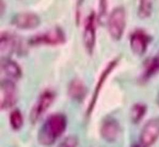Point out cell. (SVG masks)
Listing matches in <instances>:
<instances>
[{
	"label": "cell",
	"mask_w": 159,
	"mask_h": 147,
	"mask_svg": "<svg viewBox=\"0 0 159 147\" xmlns=\"http://www.w3.org/2000/svg\"><path fill=\"white\" fill-rule=\"evenodd\" d=\"M67 127L66 117L62 113H55L44 122L38 134L39 144L44 146L53 145L64 134Z\"/></svg>",
	"instance_id": "cell-1"
},
{
	"label": "cell",
	"mask_w": 159,
	"mask_h": 147,
	"mask_svg": "<svg viewBox=\"0 0 159 147\" xmlns=\"http://www.w3.org/2000/svg\"><path fill=\"white\" fill-rule=\"evenodd\" d=\"M125 11L124 7H118L111 13L108 21V28L111 37L119 41L123 36L125 28Z\"/></svg>",
	"instance_id": "cell-2"
},
{
	"label": "cell",
	"mask_w": 159,
	"mask_h": 147,
	"mask_svg": "<svg viewBox=\"0 0 159 147\" xmlns=\"http://www.w3.org/2000/svg\"><path fill=\"white\" fill-rule=\"evenodd\" d=\"M66 37L64 31L58 27L54 28L43 33L36 35L30 40L31 45H58L64 44Z\"/></svg>",
	"instance_id": "cell-3"
},
{
	"label": "cell",
	"mask_w": 159,
	"mask_h": 147,
	"mask_svg": "<svg viewBox=\"0 0 159 147\" xmlns=\"http://www.w3.org/2000/svg\"><path fill=\"white\" fill-rule=\"evenodd\" d=\"M55 98V93L52 90H47L41 93L30 112V120L32 124H35L39 120L52 104Z\"/></svg>",
	"instance_id": "cell-4"
},
{
	"label": "cell",
	"mask_w": 159,
	"mask_h": 147,
	"mask_svg": "<svg viewBox=\"0 0 159 147\" xmlns=\"http://www.w3.org/2000/svg\"><path fill=\"white\" fill-rule=\"evenodd\" d=\"M0 107L1 110H7L17 103L18 99L17 89L14 82L3 79L0 84Z\"/></svg>",
	"instance_id": "cell-5"
},
{
	"label": "cell",
	"mask_w": 159,
	"mask_h": 147,
	"mask_svg": "<svg viewBox=\"0 0 159 147\" xmlns=\"http://www.w3.org/2000/svg\"><path fill=\"white\" fill-rule=\"evenodd\" d=\"M1 53L9 55L21 53L23 50V42L20 37L15 33L4 31L0 37Z\"/></svg>",
	"instance_id": "cell-6"
},
{
	"label": "cell",
	"mask_w": 159,
	"mask_h": 147,
	"mask_svg": "<svg viewBox=\"0 0 159 147\" xmlns=\"http://www.w3.org/2000/svg\"><path fill=\"white\" fill-rule=\"evenodd\" d=\"M11 23L17 28L30 30L38 27L40 23V19L34 13L24 12L15 15L12 19Z\"/></svg>",
	"instance_id": "cell-7"
},
{
	"label": "cell",
	"mask_w": 159,
	"mask_h": 147,
	"mask_svg": "<svg viewBox=\"0 0 159 147\" xmlns=\"http://www.w3.org/2000/svg\"><path fill=\"white\" fill-rule=\"evenodd\" d=\"M159 137V120L155 118L149 120L144 126L140 134L139 141L144 147L154 144Z\"/></svg>",
	"instance_id": "cell-8"
},
{
	"label": "cell",
	"mask_w": 159,
	"mask_h": 147,
	"mask_svg": "<svg viewBox=\"0 0 159 147\" xmlns=\"http://www.w3.org/2000/svg\"><path fill=\"white\" fill-rule=\"evenodd\" d=\"M96 16L91 12L86 20L83 32V42L88 53L92 54L96 43Z\"/></svg>",
	"instance_id": "cell-9"
},
{
	"label": "cell",
	"mask_w": 159,
	"mask_h": 147,
	"mask_svg": "<svg viewBox=\"0 0 159 147\" xmlns=\"http://www.w3.org/2000/svg\"><path fill=\"white\" fill-rule=\"evenodd\" d=\"M149 41V36L144 31L136 30L130 36V48L135 54L142 55L146 51Z\"/></svg>",
	"instance_id": "cell-10"
},
{
	"label": "cell",
	"mask_w": 159,
	"mask_h": 147,
	"mask_svg": "<svg viewBox=\"0 0 159 147\" xmlns=\"http://www.w3.org/2000/svg\"><path fill=\"white\" fill-rule=\"evenodd\" d=\"M1 73L6 77V79L16 81L22 76V71L20 66L8 57H2L1 59Z\"/></svg>",
	"instance_id": "cell-11"
},
{
	"label": "cell",
	"mask_w": 159,
	"mask_h": 147,
	"mask_svg": "<svg viewBox=\"0 0 159 147\" xmlns=\"http://www.w3.org/2000/svg\"><path fill=\"white\" fill-rule=\"evenodd\" d=\"M119 134L120 125L115 119L108 118L104 120L100 127V134L105 140L114 142L118 138Z\"/></svg>",
	"instance_id": "cell-12"
},
{
	"label": "cell",
	"mask_w": 159,
	"mask_h": 147,
	"mask_svg": "<svg viewBox=\"0 0 159 147\" xmlns=\"http://www.w3.org/2000/svg\"><path fill=\"white\" fill-rule=\"evenodd\" d=\"M118 60H117V59H115V60L111 61L110 63L108 64V66H107V67L105 68L104 71L102 72V75L100 77L99 80V82L97 84V86L95 88V91L94 92L92 100H91V103L89 105V107L88 108L87 115H90V113L92 112L93 109L94 108V107L95 105V103L96 102V99L98 97L100 89L102 88V85L103 84V82H104L105 80H106V78L107 77V76L112 71V70L116 67V66L118 64Z\"/></svg>",
	"instance_id": "cell-13"
},
{
	"label": "cell",
	"mask_w": 159,
	"mask_h": 147,
	"mask_svg": "<svg viewBox=\"0 0 159 147\" xmlns=\"http://www.w3.org/2000/svg\"><path fill=\"white\" fill-rule=\"evenodd\" d=\"M87 94V88L80 79H75L71 81L68 87V94L70 98L76 101H82Z\"/></svg>",
	"instance_id": "cell-14"
},
{
	"label": "cell",
	"mask_w": 159,
	"mask_h": 147,
	"mask_svg": "<svg viewBox=\"0 0 159 147\" xmlns=\"http://www.w3.org/2000/svg\"><path fill=\"white\" fill-rule=\"evenodd\" d=\"M154 0H140L138 11L139 16L142 19L149 17L152 12Z\"/></svg>",
	"instance_id": "cell-15"
},
{
	"label": "cell",
	"mask_w": 159,
	"mask_h": 147,
	"mask_svg": "<svg viewBox=\"0 0 159 147\" xmlns=\"http://www.w3.org/2000/svg\"><path fill=\"white\" fill-rule=\"evenodd\" d=\"M146 112L145 105L142 104H137L134 105L130 112V117L134 123H138L143 119Z\"/></svg>",
	"instance_id": "cell-16"
},
{
	"label": "cell",
	"mask_w": 159,
	"mask_h": 147,
	"mask_svg": "<svg viewBox=\"0 0 159 147\" xmlns=\"http://www.w3.org/2000/svg\"><path fill=\"white\" fill-rule=\"evenodd\" d=\"M10 125L15 131H19L23 125V117L20 110H14L9 117Z\"/></svg>",
	"instance_id": "cell-17"
},
{
	"label": "cell",
	"mask_w": 159,
	"mask_h": 147,
	"mask_svg": "<svg viewBox=\"0 0 159 147\" xmlns=\"http://www.w3.org/2000/svg\"><path fill=\"white\" fill-rule=\"evenodd\" d=\"M146 69L145 76L147 77L159 71V53L152 60L151 63H149Z\"/></svg>",
	"instance_id": "cell-18"
},
{
	"label": "cell",
	"mask_w": 159,
	"mask_h": 147,
	"mask_svg": "<svg viewBox=\"0 0 159 147\" xmlns=\"http://www.w3.org/2000/svg\"><path fill=\"white\" fill-rule=\"evenodd\" d=\"M78 140L74 136H69L64 139L61 143L60 146L61 147H75L78 145Z\"/></svg>",
	"instance_id": "cell-19"
},
{
	"label": "cell",
	"mask_w": 159,
	"mask_h": 147,
	"mask_svg": "<svg viewBox=\"0 0 159 147\" xmlns=\"http://www.w3.org/2000/svg\"><path fill=\"white\" fill-rule=\"evenodd\" d=\"M107 0H99V20L102 21L104 19L107 14Z\"/></svg>",
	"instance_id": "cell-20"
},
{
	"label": "cell",
	"mask_w": 159,
	"mask_h": 147,
	"mask_svg": "<svg viewBox=\"0 0 159 147\" xmlns=\"http://www.w3.org/2000/svg\"><path fill=\"white\" fill-rule=\"evenodd\" d=\"M83 1V0H78V1H77V16H79V14L80 7L81 4H82Z\"/></svg>",
	"instance_id": "cell-21"
},
{
	"label": "cell",
	"mask_w": 159,
	"mask_h": 147,
	"mask_svg": "<svg viewBox=\"0 0 159 147\" xmlns=\"http://www.w3.org/2000/svg\"><path fill=\"white\" fill-rule=\"evenodd\" d=\"M157 103H158V104H159V95H158V97H157Z\"/></svg>",
	"instance_id": "cell-22"
}]
</instances>
